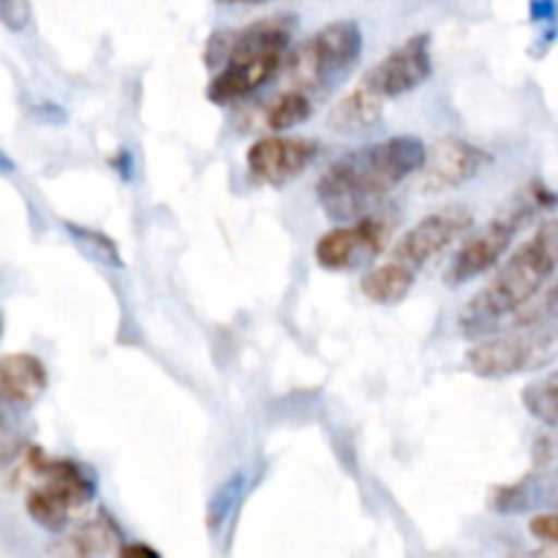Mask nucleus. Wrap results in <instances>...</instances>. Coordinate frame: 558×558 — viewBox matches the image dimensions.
Segmentation results:
<instances>
[{
  "mask_svg": "<svg viewBox=\"0 0 558 558\" xmlns=\"http://www.w3.org/2000/svg\"><path fill=\"white\" fill-rule=\"evenodd\" d=\"M118 558H161V556H158L156 550L145 543H125V545H120Z\"/></svg>",
  "mask_w": 558,
  "mask_h": 558,
  "instance_id": "412c9836",
  "label": "nucleus"
},
{
  "mask_svg": "<svg viewBox=\"0 0 558 558\" xmlns=\"http://www.w3.org/2000/svg\"><path fill=\"white\" fill-rule=\"evenodd\" d=\"M518 322H539V319H558V283L548 289L539 300H534L529 308H523L521 314L515 316ZM512 319V322H515Z\"/></svg>",
  "mask_w": 558,
  "mask_h": 558,
  "instance_id": "a211bd4d",
  "label": "nucleus"
},
{
  "mask_svg": "<svg viewBox=\"0 0 558 558\" xmlns=\"http://www.w3.org/2000/svg\"><path fill=\"white\" fill-rule=\"evenodd\" d=\"M554 205V194H545L543 189L532 185V189L521 191L512 196L510 205L501 207L483 229L466 238V243L458 248L456 259H452L450 270H447V283L450 287H461V283L480 278L483 272L494 270L512 245L515 234L532 221V216L543 207Z\"/></svg>",
  "mask_w": 558,
  "mask_h": 558,
  "instance_id": "6e6552de",
  "label": "nucleus"
},
{
  "mask_svg": "<svg viewBox=\"0 0 558 558\" xmlns=\"http://www.w3.org/2000/svg\"><path fill=\"white\" fill-rule=\"evenodd\" d=\"M14 169H16V163L11 161V158L3 153V147H0V174H11Z\"/></svg>",
  "mask_w": 558,
  "mask_h": 558,
  "instance_id": "4be33fe9",
  "label": "nucleus"
},
{
  "mask_svg": "<svg viewBox=\"0 0 558 558\" xmlns=\"http://www.w3.org/2000/svg\"><path fill=\"white\" fill-rule=\"evenodd\" d=\"M523 407L534 420L545 423L548 428H558V371L532 381L523 390Z\"/></svg>",
  "mask_w": 558,
  "mask_h": 558,
  "instance_id": "f3484780",
  "label": "nucleus"
},
{
  "mask_svg": "<svg viewBox=\"0 0 558 558\" xmlns=\"http://www.w3.org/2000/svg\"><path fill=\"white\" fill-rule=\"evenodd\" d=\"M311 112H314V98L287 87V90H281L270 104H267L265 125L278 134V131H289L294 129V125L305 123V120L311 118Z\"/></svg>",
  "mask_w": 558,
  "mask_h": 558,
  "instance_id": "dca6fc26",
  "label": "nucleus"
},
{
  "mask_svg": "<svg viewBox=\"0 0 558 558\" xmlns=\"http://www.w3.org/2000/svg\"><path fill=\"white\" fill-rule=\"evenodd\" d=\"M22 447L25 445H22V439L14 430L0 428V469L11 466V463L22 456Z\"/></svg>",
  "mask_w": 558,
  "mask_h": 558,
  "instance_id": "aec40b11",
  "label": "nucleus"
},
{
  "mask_svg": "<svg viewBox=\"0 0 558 558\" xmlns=\"http://www.w3.org/2000/svg\"><path fill=\"white\" fill-rule=\"evenodd\" d=\"M488 163V153L469 145L463 140H441L425 153V191L445 194V191L458 189L466 180L477 178L480 169Z\"/></svg>",
  "mask_w": 558,
  "mask_h": 558,
  "instance_id": "f8f14e48",
  "label": "nucleus"
},
{
  "mask_svg": "<svg viewBox=\"0 0 558 558\" xmlns=\"http://www.w3.org/2000/svg\"><path fill=\"white\" fill-rule=\"evenodd\" d=\"M27 463L38 480L27 494V515L47 532H65L74 512L96 496V480L71 458H49L41 450L27 452Z\"/></svg>",
  "mask_w": 558,
  "mask_h": 558,
  "instance_id": "0eeeda50",
  "label": "nucleus"
},
{
  "mask_svg": "<svg viewBox=\"0 0 558 558\" xmlns=\"http://www.w3.org/2000/svg\"><path fill=\"white\" fill-rule=\"evenodd\" d=\"M120 550V529L107 512L85 518L49 548V558H107Z\"/></svg>",
  "mask_w": 558,
  "mask_h": 558,
  "instance_id": "ddd939ff",
  "label": "nucleus"
},
{
  "mask_svg": "<svg viewBox=\"0 0 558 558\" xmlns=\"http://www.w3.org/2000/svg\"><path fill=\"white\" fill-rule=\"evenodd\" d=\"M0 22L11 31H22L31 22V5L22 0H11V3H0Z\"/></svg>",
  "mask_w": 558,
  "mask_h": 558,
  "instance_id": "6ab92c4d",
  "label": "nucleus"
},
{
  "mask_svg": "<svg viewBox=\"0 0 558 558\" xmlns=\"http://www.w3.org/2000/svg\"><path fill=\"white\" fill-rule=\"evenodd\" d=\"M381 112H385V101H379V98L371 96L368 90L357 85L330 109L327 123L338 134H357V131H365L379 123Z\"/></svg>",
  "mask_w": 558,
  "mask_h": 558,
  "instance_id": "2eb2a0df",
  "label": "nucleus"
},
{
  "mask_svg": "<svg viewBox=\"0 0 558 558\" xmlns=\"http://www.w3.org/2000/svg\"><path fill=\"white\" fill-rule=\"evenodd\" d=\"M292 27V14H272L254 20L234 33L232 41L227 44L221 71L207 87V98L216 104H232L267 85L287 60Z\"/></svg>",
  "mask_w": 558,
  "mask_h": 558,
  "instance_id": "20e7f679",
  "label": "nucleus"
},
{
  "mask_svg": "<svg viewBox=\"0 0 558 558\" xmlns=\"http://www.w3.org/2000/svg\"><path fill=\"white\" fill-rule=\"evenodd\" d=\"M428 147L409 134L349 150L336 158L316 180V199L332 221L365 218L390 191H396L409 174L420 172Z\"/></svg>",
  "mask_w": 558,
  "mask_h": 558,
  "instance_id": "f257e3e1",
  "label": "nucleus"
},
{
  "mask_svg": "<svg viewBox=\"0 0 558 558\" xmlns=\"http://www.w3.org/2000/svg\"><path fill=\"white\" fill-rule=\"evenodd\" d=\"M47 390V368L33 354H5L0 357V407L27 409Z\"/></svg>",
  "mask_w": 558,
  "mask_h": 558,
  "instance_id": "4468645a",
  "label": "nucleus"
},
{
  "mask_svg": "<svg viewBox=\"0 0 558 558\" xmlns=\"http://www.w3.org/2000/svg\"><path fill=\"white\" fill-rule=\"evenodd\" d=\"M363 52V31L354 20H336L311 33L283 60L289 87L308 98L330 93Z\"/></svg>",
  "mask_w": 558,
  "mask_h": 558,
  "instance_id": "423d86ee",
  "label": "nucleus"
},
{
  "mask_svg": "<svg viewBox=\"0 0 558 558\" xmlns=\"http://www.w3.org/2000/svg\"><path fill=\"white\" fill-rule=\"evenodd\" d=\"M434 71V58H430V38L425 33L407 38L398 44L390 54L371 65L357 82L363 90L376 96L379 101H390V98L412 93L423 85Z\"/></svg>",
  "mask_w": 558,
  "mask_h": 558,
  "instance_id": "1a4fd4ad",
  "label": "nucleus"
},
{
  "mask_svg": "<svg viewBox=\"0 0 558 558\" xmlns=\"http://www.w3.org/2000/svg\"><path fill=\"white\" fill-rule=\"evenodd\" d=\"M558 360V319L510 322L505 332L480 338L466 352V368L483 379L534 374Z\"/></svg>",
  "mask_w": 558,
  "mask_h": 558,
  "instance_id": "39448f33",
  "label": "nucleus"
},
{
  "mask_svg": "<svg viewBox=\"0 0 558 558\" xmlns=\"http://www.w3.org/2000/svg\"><path fill=\"white\" fill-rule=\"evenodd\" d=\"M390 232V223H387L385 218L374 216L343 223V227L332 229V232L322 234V238L316 240V262H319V267H325V270H357V267L368 265L371 259H376V256L387 248Z\"/></svg>",
  "mask_w": 558,
  "mask_h": 558,
  "instance_id": "9d476101",
  "label": "nucleus"
},
{
  "mask_svg": "<svg viewBox=\"0 0 558 558\" xmlns=\"http://www.w3.org/2000/svg\"><path fill=\"white\" fill-rule=\"evenodd\" d=\"M558 270V216L539 223L510 259L501 262L490 281L463 305L458 325L469 338L494 336L505 319H515L523 308L537 300Z\"/></svg>",
  "mask_w": 558,
  "mask_h": 558,
  "instance_id": "f03ea898",
  "label": "nucleus"
},
{
  "mask_svg": "<svg viewBox=\"0 0 558 558\" xmlns=\"http://www.w3.org/2000/svg\"><path fill=\"white\" fill-rule=\"evenodd\" d=\"M474 216L463 205H447L420 218L396 245L381 265L363 278V294L374 303H401L412 292L420 270L436 256L445 254L458 238L472 229Z\"/></svg>",
  "mask_w": 558,
  "mask_h": 558,
  "instance_id": "7ed1b4c3",
  "label": "nucleus"
},
{
  "mask_svg": "<svg viewBox=\"0 0 558 558\" xmlns=\"http://www.w3.org/2000/svg\"><path fill=\"white\" fill-rule=\"evenodd\" d=\"M319 153V145L305 136H262L248 147V172L254 174L259 183L267 185H283L289 180L298 178L300 172L311 167V161Z\"/></svg>",
  "mask_w": 558,
  "mask_h": 558,
  "instance_id": "9b49d317",
  "label": "nucleus"
}]
</instances>
